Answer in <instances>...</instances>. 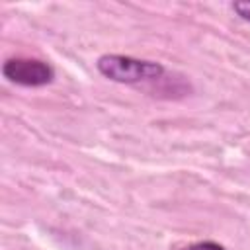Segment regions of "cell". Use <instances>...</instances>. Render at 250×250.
I'll return each mask as SVG.
<instances>
[{"instance_id":"1","label":"cell","mask_w":250,"mask_h":250,"mask_svg":"<svg viewBox=\"0 0 250 250\" xmlns=\"http://www.w3.org/2000/svg\"><path fill=\"white\" fill-rule=\"evenodd\" d=\"M100 74L119 84H139L156 80L164 74V66L154 61L135 59L127 55H102L96 61Z\"/></svg>"},{"instance_id":"2","label":"cell","mask_w":250,"mask_h":250,"mask_svg":"<svg viewBox=\"0 0 250 250\" xmlns=\"http://www.w3.org/2000/svg\"><path fill=\"white\" fill-rule=\"evenodd\" d=\"M2 74L6 80L20 84V86H47L55 80V70L49 62L39 59H25L14 57L2 64Z\"/></svg>"},{"instance_id":"3","label":"cell","mask_w":250,"mask_h":250,"mask_svg":"<svg viewBox=\"0 0 250 250\" xmlns=\"http://www.w3.org/2000/svg\"><path fill=\"white\" fill-rule=\"evenodd\" d=\"M230 8L236 12V16L250 23V2H232Z\"/></svg>"},{"instance_id":"4","label":"cell","mask_w":250,"mask_h":250,"mask_svg":"<svg viewBox=\"0 0 250 250\" xmlns=\"http://www.w3.org/2000/svg\"><path fill=\"white\" fill-rule=\"evenodd\" d=\"M188 250H227V248L219 242H213V240H201V242L191 244Z\"/></svg>"}]
</instances>
